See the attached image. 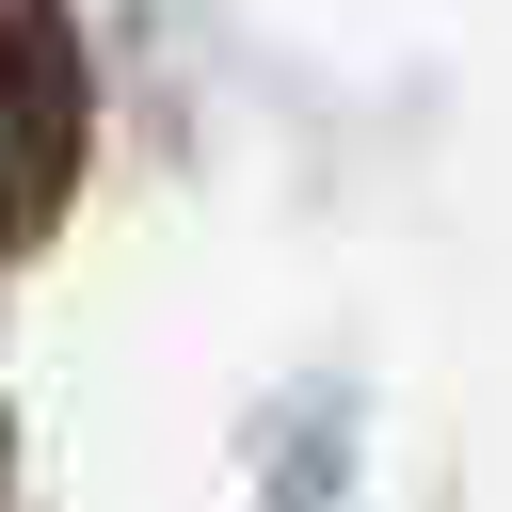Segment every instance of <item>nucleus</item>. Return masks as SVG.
<instances>
[{
    "mask_svg": "<svg viewBox=\"0 0 512 512\" xmlns=\"http://www.w3.org/2000/svg\"><path fill=\"white\" fill-rule=\"evenodd\" d=\"M64 160H80V48L48 0H0V240L48 224Z\"/></svg>",
    "mask_w": 512,
    "mask_h": 512,
    "instance_id": "obj_1",
    "label": "nucleus"
}]
</instances>
